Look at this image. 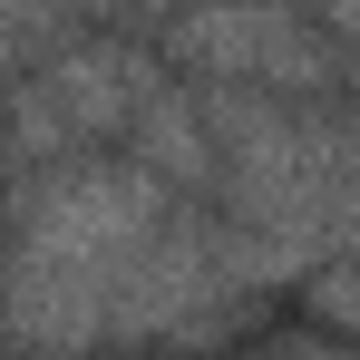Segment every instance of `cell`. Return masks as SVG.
Instances as JSON below:
<instances>
[{"label": "cell", "instance_id": "2", "mask_svg": "<svg viewBox=\"0 0 360 360\" xmlns=\"http://www.w3.org/2000/svg\"><path fill=\"white\" fill-rule=\"evenodd\" d=\"M176 59L214 78H253V88H331V39H311L302 10L283 0H214L176 20Z\"/></svg>", "mask_w": 360, "mask_h": 360}, {"label": "cell", "instance_id": "1", "mask_svg": "<svg viewBox=\"0 0 360 360\" xmlns=\"http://www.w3.org/2000/svg\"><path fill=\"white\" fill-rule=\"evenodd\" d=\"M214 292L224 283L195 273V224H185V205L156 176L78 166L49 205H30L0 321L20 341L88 351V341L166 331V321H185L195 302H214Z\"/></svg>", "mask_w": 360, "mask_h": 360}, {"label": "cell", "instance_id": "3", "mask_svg": "<svg viewBox=\"0 0 360 360\" xmlns=\"http://www.w3.org/2000/svg\"><path fill=\"white\" fill-rule=\"evenodd\" d=\"M321 20H331L341 39H360V0H321Z\"/></svg>", "mask_w": 360, "mask_h": 360}]
</instances>
